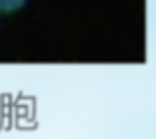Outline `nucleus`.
<instances>
[{
  "mask_svg": "<svg viewBox=\"0 0 156 139\" xmlns=\"http://www.w3.org/2000/svg\"><path fill=\"white\" fill-rule=\"evenodd\" d=\"M28 0H0V10L2 12H16L26 4Z\"/></svg>",
  "mask_w": 156,
  "mask_h": 139,
  "instance_id": "nucleus-1",
  "label": "nucleus"
}]
</instances>
